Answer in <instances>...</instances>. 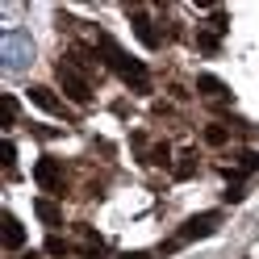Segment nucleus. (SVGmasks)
<instances>
[{"instance_id":"obj_3","label":"nucleus","mask_w":259,"mask_h":259,"mask_svg":"<svg viewBox=\"0 0 259 259\" xmlns=\"http://www.w3.org/2000/svg\"><path fill=\"white\" fill-rule=\"evenodd\" d=\"M222 226V213L218 209H209V213H197V218H188L184 222V230L176 234V242H192V238H205V234H213ZM176 242H167V247H176Z\"/></svg>"},{"instance_id":"obj_1","label":"nucleus","mask_w":259,"mask_h":259,"mask_svg":"<svg viewBox=\"0 0 259 259\" xmlns=\"http://www.w3.org/2000/svg\"><path fill=\"white\" fill-rule=\"evenodd\" d=\"M96 55H105V67H109V71H117L130 88L151 92V75H147V67H142L138 59H130V55H125V51H121V46L113 42L109 34H101V46H96Z\"/></svg>"},{"instance_id":"obj_9","label":"nucleus","mask_w":259,"mask_h":259,"mask_svg":"<svg viewBox=\"0 0 259 259\" xmlns=\"http://www.w3.org/2000/svg\"><path fill=\"white\" fill-rule=\"evenodd\" d=\"M234 159H238V163H234V167H226V176H234V180H238V176L259 171V151H238Z\"/></svg>"},{"instance_id":"obj_2","label":"nucleus","mask_w":259,"mask_h":259,"mask_svg":"<svg viewBox=\"0 0 259 259\" xmlns=\"http://www.w3.org/2000/svg\"><path fill=\"white\" fill-rule=\"evenodd\" d=\"M59 84H63V92H67L75 105H92V84L71 67V63H59Z\"/></svg>"},{"instance_id":"obj_19","label":"nucleus","mask_w":259,"mask_h":259,"mask_svg":"<svg viewBox=\"0 0 259 259\" xmlns=\"http://www.w3.org/2000/svg\"><path fill=\"white\" fill-rule=\"evenodd\" d=\"M213 34H226V13H213Z\"/></svg>"},{"instance_id":"obj_6","label":"nucleus","mask_w":259,"mask_h":259,"mask_svg":"<svg viewBox=\"0 0 259 259\" xmlns=\"http://www.w3.org/2000/svg\"><path fill=\"white\" fill-rule=\"evenodd\" d=\"M197 92H201V96H213V101H230V88H226L218 75H209V71L197 75Z\"/></svg>"},{"instance_id":"obj_11","label":"nucleus","mask_w":259,"mask_h":259,"mask_svg":"<svg viewBox=\"0 0 259 259\" xmlns=\"http://www.w3.org/2000/svg\"><path fill=\"white\" fill-rule=\"evenodd\" d=\"M34 213H38V218H42L46 226H59V222H63L59 205H55V201H46V197H38V201H34Z\"/></svg>"},{"instance_id":"obj_10","label":"nucleus","mask_w":259,"mask_h":259,"mask_svg":"<svg viewBox=\"0 0 259 259\" xmlns=\"http://www.w3.org/2000/svg\"><path fill=\"white\" fill-rule=\"evenodd\" d=\"M130 25H134V34H138V42L147 46V51H155V46H159V34H155V25H151L147 17H142V13H134V21H130Z\"/></svg>"},{"instance_id":"obj_18","label":"nucleus","mask_w":259,"mask_h":259,"mask_svg":"<svg viewBox=\"0 0 259 259\" xmlns=\"http://www.w3.org/2000/svg\"><path fill=\"white\" fill-rule=\"evenodd\" d=\"M226 201H230V205L242 201V184H230V188H226Z\"/></svg>"},{"instance_id":"obj_16","label":"nucleus","mask_w":259,"mask_h":259,"mask_svg":"<svg viewBox=\"0 0 259 259\" xmlns=\"http://www.w3.org/2000/svg\"><path fill=\"white\" fill-rule=\"evenodd\" d=\"M151 163H159V167H167V147H155V155H151Z\"/></svg>"},{"instance_id":"obj_14","label":"nucleus","mask_w":259,"mask_h":259,"mask_svg":"<svg viewBox=\"0 0 259 259\" xmlns=\"http://www.w3.org/2000/svg\"><path fill=\"white\" fill-rule=\"evenodd\" d=\"M46 255H67V238L51 234V238H46Z\"/></svg>"},{"instance_id":"obj_8","label":"nucleus","mask_w":259,"mask_h":259,"mask_svg":"<svg viewBox=\"0 0 259 259\" xmlns=\"http://www.w3.org/2000/svg\"><path fill=\"white\" fill-rule=\"evenodd\" d=\"M5 247L9 251H21L25 247V226L13 218V213H5Z\"/></svg>"},{"instance_id":"obj_7","label":"nucleus","mask_w":259,"mask_h":259,"mask_svg":"<svg viewBox=\"0 0 259 259\" xmlns=\"http://www.w3.org/2000/svg\"><path fill=\"white\" fill-rule=\"evenodd\" d=\"M25 51H29L25 38H17V34L5 38V63H9V67H25Z\"/></svg>"},{"instance_id":"obj_12","label":"nucleus","mask_w":259,"mask_h":259,"mask_svg":"<svg viewBox=\"0 0 259 259\" xmlns=\"http://www.w3.org/2000/svg\"><path fill=\"white\" fill-rule=\"evenodd\" d=\"M197 176V155H180V163H176V180H192Z\"/></svg>"},{"instance_id":"obj_20","label":"nucleus","mask_w":259,"mask_h":259,"mask_svg":"<svg viewBox=\"0 0 259 259\" xmlns=\"http://www.w3.org/2000/svg\"><path fill=\"white\" fill-rule=\"evenodd\" d=\"M121 259H151L147 251H130V255H121Z\"/></svg>"},{"instance_id":"obj_5","label":"nucleus","mask_w":259,"mask_h":259,"mask_svg":"<svg viewBox=\"0 0 259 259\" xmlns=\"http://www.w3.org/2000/svg\"><path fill=\"white\" fill-rule=\"evenodd\" d=\"M29 105H38L42 113H55V117H63V113H67V105H63L51 88H42V84H34V88H29Z\"/></svg>"},{"instance_id":"obj_13","label":"nucleus","mask_w":259,"mask_h":259,"mask_svg":"<svg viewBox=\"0 0 259 259\" xmlns=\"http://www.w3.org/2000/svg\"><path fill=\"white\" fill-rule=\"evenodd\" d=\"M226 138H230L226 125H205V142H209V147H226Z\"/></svg>"},{"instance_id":"obj_4","label":"nucleus","mask_w":259,"mask_h":259,"mask_svg":"<svg viewBox=\"0 0 259 259\" xmlns=\"http://www.w3.org/2000/svg\"><path fill=\"white\" fill-rule=\"evenodd\" d=\"M34 180H38L46 192H63V180H67V176H63V163H59V159H38V163H34Z\"/></svg>"},{"instance_id":"obj_15","label":"nucleus","mask_w":259,"mask_h":259,"mask_svg":"<svg viewBox=\"0 0 259 259\" xmlns=\"http://www.w3.org/2000/svg\"><path fill=\"white\" fill-rule=\"evenodd\" d=\"M13 163H17V147H13V142H5V167L13 171Z\"/></svg>"},{"instance_id":"obj_17","label":"nucleus","mask_w":259,"mask_h":259,"mask_svg":"<svg viewBox=\"0 0 259 259\" xmlns=\"http://www.w3.org/2000/svg\"><path fill=\"white\" fill-rule=\"evenodd\" d=\"M201 51H218V34H201Z\"/></svg>"}]
</instances>
